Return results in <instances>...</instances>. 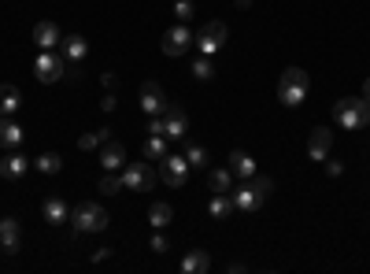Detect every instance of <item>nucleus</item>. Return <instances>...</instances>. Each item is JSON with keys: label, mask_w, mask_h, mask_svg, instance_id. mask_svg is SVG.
<instances>
[{"label": "nucleus", "mask_w": 370, "mask_h": 274, "mask_svg": "<svg viewBox=\"0 0 370 274\" xmlns=\"http://www.w3.org/2000/svg\"><path fill=\"white\" fill-rule=\"evenodd\" d=\"M270 193H274V182H270L267 174L255 171L252 178H241V185L230 189V197H233V207H237V212H260Z\"/></svg>", "instance_id": "1"}, {"label": "nucleus", "mask_w": 370, "mask_h": 274, "mask_svg": "<svg viewBox=\"0 0 370 274\" xmlns=\"http://www.w3.org/2000/svg\"><path fill=\"white\" fill-rule=\"evenodd\" d=\"M333 119L341 130H363L370 122V101L366 96H345V101L333 104Z\"/></svg>", "instance_id": "2"}, {"label": "nucleus", "mask_w": 370, "mask_h": 274, "mask_svg": "<svg viewBox=\"0 0 370 274\" xmlns=\"http://www.w3.org/2000/svg\"><path fill=\"white\" fill-rule=\"evenodd\" d=\"M71 227L74 234H100L108 230V212L93 200H82L78 207H71Z\"/></svg>", "instance_id": "3"}, {"label": "nucleus", "mask_w": 370, "mask_h": 274, "mask_svg": "<svg viewBox=\"0 0 370 274\" xmlns=\"http://www.w3.org/2000/svg\"><path fill=\"white\" fill-rule=\"evenodd\" d=\"M308 89H311L308 71H300V67H285L282 82H278V101H282L285 108H296V104H303Z\"/></svg>", "instance_id": "4"}, {"label": "nucleus", "mask_w": 370, "mask_h": 274, "mask_svg": "<svg viewBox=\"0 0 370 274\" xmlns=\"http://www.w3.org/2000/svg\"><path fill=\"white\" fill-rule=\"evenodd\" d=\"M34 74H37V82H45V86L59 82V78L67 74V56H63V52H52V48H41V52H37V63H34Z\"/></svg>", "instance_id": "5"}, {"label": "nucleus", "mask_w": 370, "mask_h": 274, "mask_svg": "<svg viewBox=\"0 0 370 274\" xmlns=\"http://www.w3.org/2000/svg\"><path fill=\"white\" fill-rule=\"evenodd\" d=\"M200 48V56H215L222 45H226V23H219V19H212V23H204L200 30H197V41H192Z\"/></svg>", "instance_id": "6"}, {"label": "nucleus", "mask_w": 370, "mask_h": 274, "mask_svg": "<svg viewBox=\"0 0 370 274\" xmlns=\"http://www.w3.org/2000/svg\"><path fill=\"white\" fill-rule=\"evenodd\" d=\"M192 41H197V34L185 26V23H178V26H170L167 34H163V56H170V59H178V56H185L189 48H192Z\"/></svg>", "instance_id": "7"}, {"label": "nucleus", "mask_w": 370, "mask_h": 274, "mask_svg": "<svg viewBox=\"0 0 370 274\" xmlns=\"http://www.w3.org/2000/svg\"><path fill=\"white\" fill-rule=\"evenodd\" d=\"M159 178H163L170 189H182L185 185V178H189V159L185 156H163L159 159Z\"/></svg>", "instance_id": "8"}, {"label": "nucleus", "mask_w": 370, "mask_h": 274, "mask_svg": "<svg viewBox=\"0 0 370 274\" xmlns=\"http://www.w3.org/2000/svg\"><path fill=\"white\" fill-rule=\"evenodd\" d=\"M156 185V171L149 164H130V167H122V189H152Z\"/></svg>", "instance_id": "9"}, {"label": "nucleus", "mask_w": 370, "mask_h": 274, "mask_svg": "<svg viewBox=\"0 0 370 274\" xmlns=\"http://www.w3.org/2000/svg\"><path fill=\"white\" fill-rule=\"evenodd\" d=\"M185 130H189L185 111H182L178 104H167V108H163V134H167V141H182Z\"/></svg>", "instance_id": "10"}, {"label": "nucleus", "mask_w": 370, "mask_h": 274, "mask_svg": "<svg viewBox=\"0 0 370 274\" xmlns=\"http://www.w3.org/2000/svg\"><path fill=\"white\" fill-rule=\"evenodd\" d=\"M141 108L149 111V115H163L167 96H163V89H159L156 82H144V86H141Z\"/></svg>", "instance_id": "11"}, {"label": "nucleus", "mask_w": 370, "mask_h": 274, "mask_svg": "<svg viewBox=\"0 0 370 274\" xmlns=\"http://www.w3.org/2000/svg\"><path fill=\"white\" fill-rule=\"evenodd\" d=\"M330 152H333V130H315L308 141V156L318 159V164H326Z\"/></svg>", "instance_id": "12"}, {"label": "nucleus", "mask_w": 370, "mask_h": 274, "mask_svg": "<svg viewBox=\"0 0 370 274\" xmlns=\"http://www.w3.org/2000/svg\"><path fill=\"white\" fill-rule=\"evenodd\" d=\"M41 219H45V222H52V227L67 222V219H71L67 200H63V197H45V204H41Z\"/></svg>", "instance_id": "13"}, {"label": "nucleus", "mask_w": 370, "mask_h": 274, "mask_svg": "<svg viewBox=\"0 0 370 274\" xmlns=\"http://www.w3.org/2000/svg\"><path fill=\"white\" fill-rule=\"evenodd\" d=\"M26 171H30V159L19 156V152H8L4 159H0V174H4V178H11V182L26 178Z\"/></svg>", "instance_id": "14"}, {"label": "nucleus", "mask_w": 370, "mask_h": 274, "mask_svg": "<svg viewBox=\"0 0 370 274\" xmlns=\"http://www.w3.org/2000/svg\"><path fill=\"white\" fill-rule=\"evenodd\" d=\"M100 167H104V171H122V167H126V149H122L119 141L100 144Z\"/></svg>", "instance_id": "15"}, {"label": "nucleus", "mask_w": 370, "mask_h": 274, "mask_svg": "<svg viewBox=\"0 0 370 274\" xmlns=\"http://www.w3.org/2000/svg\"><path fill=\"white\" fill-rule=\"evenodd\" d=\"M207 270H212V256L204 249H192L182 256V274H207Z\"/></svg>", "instance_id": "16"}, {"label": "nucleus", "mask_w": 370, "mask_h": 274, "mask_svg": "<svg viewBox=\"0 0 370 274\" xmlns=\"http://www.w3.org/2000/svg\"><path fill=\"white\" fill-rule=\"evenodd\" d=\"M23 141V126L11 115H0V149H19Z\"/></svg>", "instance_id": "17"}, {"label": "nucleus", "mask_w": 370, "mask_h": 274, "mask_svg": "<svg viewBox=\"0 0 370 274\" xmlns=\"http://www.w3.org/2000/svg\"><path fill=\"white\" fill-rule=\"evenodd\" d=\"M59 45H63V56H67V63H74V67H78V63H82V59L89 56V45H86V38H82V34L63 38Z\"/></svg>", "instance_id": "18"}, {"label": "nucleus", "mask_w": 370, "mask_h": 274, "mask_svg": "<svg viewBox=\"0 0 370 274\" xmlns=\"http://www.w3.org/2000/svg\"><path fill=\"white\" fill-rule=\"evenodd\" d=\"M34 41H37V48H56L59 41H63V34H59V26L56 23H37L34 26Z\"/></svg>", "instance_id": "19"}, {"label": "nucleus", "mask_w": 370, "mask_h": 274, "mask_svg": "<svg viewBox=\"0 0 370 274\" xmlns=\"http://www.w3.org/2000/svg\"><path fill=\"white\" fill-rule=\"evenodd\" d=\"M207 185H212V193H230L233 189V171L230 167H207Z\"/></svg>", "instance_id": "20"}, {"label": "nucleus", "mask_w": 370, "mask_h": 274, "mask_svg": "<svg viewBox=\"0 0 370 274\" xmlns=\"http://www.w3.org/2000/svg\"><path fill=\"white\" fill-rule=\"evenodd\" d=\"M0 249L19 252V222L15 219H0Z\"/></svg>", "instance_id": "21"}, {"label": "nucleus", "mask_w": 370, "mask_h": 274, "mask_svg": "<svg viewBox=\"0 0 370 274\" xmlns=\"http://www.w3.org/2000/svg\"><path fill=\"white\" fill-rule=\"evenodd\" d=\"M230 171L237 174V178H252V174H255V159H252L248 152L233 149V152H230Z\"/></svg>", "instance_id": "22"}, {"label": "nucleus", "mask_w": 370, "mask_h": 274, "mask_svg": "<svg viewBox=\"0 0 370 274\" xmlns=\"http://www.w3.org/2000/svg\"><path fill=\"white\" fill-rule=\"evenodd\" d=\"M207 212H212V219H230L237 207H233V197L230 193H212V204H207Z\"/></svg>", "instance_id": "23"}, {"label": "nucleus", "mask_w": 370, "mask_h": 274, "mask_svg": "<svg viewBox=\"0 0 370 274\" xmlns=\"http://www.w3.org/2000/svg\"><path fill=\"white\" fill-rule=\"evenodd\" d=\"M23 108V93L15 86H0V115H15Z\"/></svg>", "instance_id": "24"}, {"label": "nucleus", "mask_w": 370, "mask_h": 274, "mask_svg": "<svg viewBox=\"0 0 370 274\" xmlns=\"http://www.w3.org/2000/svg\"><path fill=\"white\" fill-rule=\"evenodd\" d=\"M170 219H174V207H170V204L156 200V204L149 207V222H152V230H163V227H167Z\"/></svg>", "instance_id": "25"}, {"label": "nucleus", "mask_w": 370, "mask_h": 274, "mask_svg": "<svg viewBox=\"0 0 370 274\" xmlns=\"http://www.w3.org/2000/svg\"><path fill=\"white\" fill-rule=\"evenodd\" d=\"M167 156V134H152L144 141V159H163Z\"/></svg>", "instance_id": "26"}, {"label": "nucleus", "mask_w": 370, "mask_h": 274, "mask_svg": "<svg viewBox=\"0 0 370 274\" xmlns=\"http://www.w3.org/2000/svg\"><path fill=\"white\" fill-rule=\"evenodd\" d=\"M185 159H189V167H200V171H207V159H212V156H207V149H204V144L189 141V144H185Z\"/></svg>", "instance_id": "27"}, {"label": "nucleus", "mask_w": 370, "mask_h": 274, "mask_svg": "<svg viewBox=\"0 0 370 274\" xmlns=\"http://www.w3.org/2000/svg\"><path fill=\"white\" fill-rule=\"evenodd\" d=\"M100 144H108V130H89L78 137V149L82 152H93V149H100Z\"/></svg>", "instance_id": "28"}, {"label": "nucleus", "mask_w": 370, "mask_h": 274, "mask_svg": "<svg viewBox=\"0 0 370 274\" xmlns=\"http://www.w3.org/2000/svg\"><path fill=\"white\" fill-rule=\"evenodd\" d=\"M192 74H197L200 82H212V78H215V63H212V56H197V59H192Z\"/></svg>", "instance_id": "29"}, {"label": "nucleus", "mask_w": 370, "mask_h": 274, "mask_svg": "<svg viewBox=\"0 0 370 274\" xmlns=\"http://www.w3.org/2000/svg\"><path fill=\"white\" fill-rule=\"evenodd\" d=\"M59 167H63V159H59L56 152L37 156V171H41V174H59Z\"/></svg>", "instance_id": "30"}, {"label": "nucleus", "mask_w": 370, "mask_h": 274, "mask_svg": "<svg viewBox=\"0 0 370 274\" xmlns=\"http://www.w3.org/2000/svg\"><path fill=\"white\" fill-rule=\"evenodd\" d=\"M122 189V174H115V171H108L104 178H100V193L104 197H115V193Z\"/></svg>", "instance_id": "31"}, {"label": "nucleus", "mask_w": 370, "mask_h": 274, "mask_svg": "<svg viewBox=\"0 0 370 274\" xmlns=\"http://www.w3.org/2000/svg\"><path fill=\"white\" fill-rule=\"evenodd\" d=\"M174 15H178V23H189V15H192V0H178V4H174Z\"/></svg>", "instance_id": "32"}, {"label": "nucleus", "mask_w": 370, "mask_h": 274, "mask_svg": "<svg viewBox=\"0 0 370 274\" xmlns=\"http://www.w3.org/2000/svg\"><path fill=\"white\" fill-rule=\"evenodd\" d=\"M149 249H152V252H167L170 245H167V237H163V234H152V241H149Z\"/></svg>", "instance_id": "33"}, {"label": "nucleus", "mask_w": 370, "mask_h": 274, "mask_svg": "<svg viewBox=\"0 0 370 274\" xmlns=\"http://www.w3.org/2000/svg\"><path fill=\"white\" fill-rule=\"evenodd\" d=\"M326 174H330V178H337V174H345V164H341V159H326Z\"/></svg>", "instance_id": "34"}, {"label": "nucleus", "mask_w": 370, "mask_h": 274, "mask_svg": "<svg viewBox=\"0 0 370 274\" xmlns=\"http://www.w3.org/2000/svg\"><path fill=\"white\" fill-rule=\"evenodd\" d=\"M100 108H104V111H115V96H111V93H108V96H104V101H100Z\"/></svg>", "instance_id": "35"}, {"label": "nucleus", "mask_w": 370, "mask_h": 274, "mask_svg": "<svg viewBox=\"0 0 370 274\" xmlns=\"http://www.w3.org/2000/svg\"><path fill=\"white\" fill-rule=\"evenodd\" d=\"M363 96H366V101H370V78H366V82H363Z\"/></svg>", "instance_id": "36"}, {"label": "nucleus", "mask_w": 370, "mask_h": 274, "mask_svg": "<svg viewBox=\"0 0 370 274\" xmlns=\"http://www.w3.org/2000/svg\"><path fill=\"white\" fill-rule=\"evenodd\" d=\"M233 4H237V8H248V4H252V0H233Z\"/></svg>", "instance_id": "37"}]
</instances>
